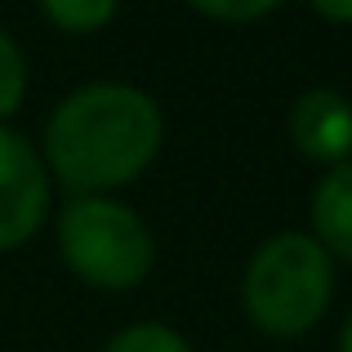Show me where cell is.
Here are the masks:
<instances>
[{
  "instance_id": "cell-5",
  "label": "cell",
  "mask_w": 352,
  "mask_h": 352,
  "mask_svg": "<svg viewBox=\"0 0 352 352\" xmlns=\"http://www.w3.org/2000/svg\"><path fill=\"white\" fill-rule=\"evenodd\" d=\"M290 134L308 161L335 170L352 161V103L335 89H308L290 107Z\"/></svg>"
},
{
  "instance_id": "cell-7",
  "label": "cell",
  "mask_w": 352,
  "mask_h": 352,
  "mask_svg": "<svg viewBox=\"0 0 352 352\" xmlns=\"http://www.w3.org/2000/svg\"><path fill=\"white\" fill-rule=\"evenodd\" d=\"M103 352H192V348L179 330L161 326V321H138V326H129V330L107 339Z\"/></svg>"
},
{
  "instance_id": "cell-9",
  "label": "cell",
  "mask_w": 352,
  "mask_h": 352,
  "mask_svg": "<svg viewBox=\"0 0 352 352\" xmlns=\"http://www.w3.org/2000/svg\"><path fill=\"white\" fill-rule=\"evenodd\" d=\"M41 14L50 18L54 27H63V32L85 36V32H98V27L112 23L116 5H112V0H89V5H72V0H63V5H45Z\"/></svg>"
},
{
  "instance_id": "cell-12",
  "label": "cell",
  "mask_w": 352,
  "mask_h": 352,
  "mask_svg": "<svg viewBox=\"0 0 352 352\" xmlns=\"http://www.w3.org/2000/svg\"><path fill=\"white\" fill-rule=\"evenodd\" d=\"M339 352H352V317L344 321V330H339Z\"/></svg>"
},
{
  "instance_id": "cell-2",
  "label": "cell",
  "mask_w": 352,
  "mask_h": 352,
  "mask_svg": "<svg viewBox=\"0 0 352 352\" xmlns=\"http://www.w3.org/2000/svg\"><path fill=\"white\" fill-rule=\"evenodd\" d=\"M335 294L330 254L308 232H276L250 254L241 303L245 317L272 339H299L326 317Z\"/></svg>"
},
{
  "instance_id": "cell-10",
  "label": "cell",
  "mask_w": 352,
  "mask_h": 352,
  "mask_svg": "<svg viewBox=\"0 0 352 352\" xmlns=\"http://www.w3.org/2000/svg\"><path fill=\"white\" fill-rule=\"evenodd\" d=\"M276 5H197V14L223 18V23H250V18H267Z\"/></svg>"
},
{
  "instance_id": "cell-4",
  "label": "cell",
  "mask_w": 352,
  "mask_h": 352,
  "mask_svg": "<svg viewBox=\"0 0 352 352\" xmlns=\"http://www.w3.org/2000/svg\"><path fill=\"white\" fill-rule=\"evenodd\" d=\"M50 210V174L18 129L0 125V250L23 245Z\"/></svg>"
},
{
  "instance_id": "cell-6",
  "label": "cell",
  "mask_w": 352,
  "mask_h": 352,
  "mask_svg": "<svg viewBox=\"0 0 352 352\" xmlns=\"http://www.w3.org/2000/svg\"><path fill=\"white\" fill-rule=\"evenodd\" d=\"M312 241L352 263V161L335 165L312 192Z\"/></svg>"
},
{
  "instance_id": "cell-1",
  "label": "cell",
  "mask_w": 352,
  "mask_h": 352,
  "mask_svg": "<svg viewBox=\"0 0 352 352\" xmlns=\"http://www.w3.org/2000/svg\"><path fill=\"white\" fill-rule=\"evenodd\" d=\"M165 120L152 94L120 80L80 85L45 125V161L80 197L134 183L161 152Z\"/></svg>"
},
{
  "instance_id": "cell-8",
  "label": "cell",
  "mask_w": 352,
  "mask_h": 352,
  "mask_svg": "<svg viewBox=\"0 0 352 352\" xmlns=\"http://www.w3.org/2000/svg\"><path fill=\"white\" fill-rule=\"evenodd\" d=\"M23 94H27V58L14 45V36L0 27V120L23 107Z\"/></svg>"
},
{
  "instance_id": "cell-3",
  "label": "cell",
  "mask_w": 352,
  "mask_h": 352,
  "mask_svg": "<svg viewBox=\"0 0 352 352\" xmlns=\"http://www.w3.org/2000/svg\"><path fill=\"white\" fill-rule=\"evenodd\" d=\"M63 263L98 290H134L152 272V232L129 206L107 197H76L58 214Z\"/></svg>"
},
{
  "instance_id": "cell-11",
  "label": "cell",
  "mask_w": 352,
  "mask_h": 352,
  "mask_svg": "<svg viewBox=\"0 0 352 352\" xmlns=\"http://www.w3.org/2000/svg\"><path fill=\"white\" fill-rule=\"evenodd\" d=\"M321 18H330V23H348L352 27V5H317Z\"/></svg>"
}]
</instances>
